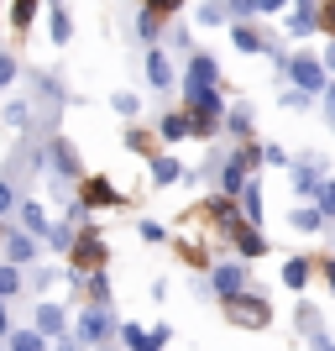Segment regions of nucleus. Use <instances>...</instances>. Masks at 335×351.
Listing matches in <instances>:
<instances>
[{
    "instance_id": "obj_42",
    "label": "nucleus",
    "mask_w": 335,
    "mask_h": 351,
    "mask_svg": "<svg viewBox=\"0 0 335 351\" xmlns=\"http://www.w3.org/2000/svg\"><path fill=\"white\" fill-rule=\"evenodd\" d=\"M325 278H330V289H335V263H325Z\"/></svg>"
},
{
    "instance_id": "obj_13",
    "label": "nucleus",
    "mask_w": 335,
    "mask_h": 351,
    "mask_svg": "<svg viewBox=\"0 0 335 351\" xmlns=\"http://www.w3.org/2000/svg\"><path fill=\"white\" fill-rule=\"evenodd\" d=\"M42 341H47L42 330H16V336H11V351H47Z\"/></svg>"
},
{
    "instance_id": "obj_9",
    "label": "nucleus",
    "mask_w": 335,
    "mask_h": 351,
    "mask_svg": "<svg viewBox=\"0 0 335 351\" xmlns=\"http://www.w3.org/2000/svg\"><path fill=\"white\" fill-rule=\"evenodd\" d=\"M5 252H11V263L21 267V263H32V257H37V241H32V236H21V231H16L11 241H5Z\"/></svg>"
},
{
    "instance_id": "obj_36",
    "label": "nucleus",
    "mask_w": 335,
    "mask_h": 351,
    "mask_svg": "<svg viewBox=\"0 0 335 351\" xmlns=\"http://www.w3.org/2000/svg\"><path fill=\"white\" fill-rule=\"evenodd\" d=\"M116 110L121 116H136V95H116Z\"/></svg>"
},
{
    "instance_id": "obj_18",
    "label": "nucleus",
    "mask_w": 335,
    "mask_h": 351,
    "mask_svg": "<svg viewBox=\"0 0 335 351\" xmlns=\"http://www.w3.org/2000/svg\"><path fill=\"white\" fill-rule=\"evenodd\" d=\"M178 173H184V168H178L173 158H158V162H152V184H173Z\"/></svg>"
},
{
    "instance_id": "obj_5",
    "label": "nucleus",
    "mask_w": 335,
    "mask_h": 351,
    "mask_svg": "<svg viewBox=\"0 0 335 351\" xmlns=\"http://www.w3.org/2000/svg\"><path fill=\"white\" fill-rule=\"evenodd\" d=\"M215 58H204V53H194L189 58V73H184V89H215Z\"/></svg>"
},
{
    "instance_id": "obj_27",
    "label": "nucleus",
    "mask_w": 335,
    "mask_h": 351,
    "mask_svg": "<svg viewBox=\"0 0 335 351\" xmlns=\"http://www.w3.org/2000/svg\"><path fill=\"white\" fill-rule=\"evenodd\" d=\"M16 289H21V273L11 263V267H0V293H16Z\"/></svg>"
},
{
    "instance_id": "obj_14",
    "label": "nucleus",
    "mask_w": 335,
    "mask_h": 351,
    "mask_svg": "<svg viewBox=\"0 0 335 351\" xmlns=\"http://www.w3.org/2000/svg\"><path fill=\"white\" fill-rule=\"evenodd\" d=\"M32 16H37V0H16V5H11V27H16V32H27V27H32Z\"/></svg>"
},
{
    "instance_id": "obj_4",
    "label": "nucleus",
    "mask_w": 335,
    "mask_h": 351,
    "mask_svg": "<svg viewBox=\"0 0 335 351\" xmlns=\"http://www.w3.org/2000/svg\"><path fill=\"white\" fill-rule=\"evenodd\" d=\"M288 69H293V79H299V89H309V95H325V89H330L325 84V69L314 58H293Z\"/></svg>"
},
{
    "instance_id": "obj_24",
    "label": "nucleus",
    "mask_w": 335,
    "mask_h": 351,
    "mask_svg": "<svg viewBox=\"0 0 335 351\" xmlns=\"http://www.w3.org/2000/svg\"><path fill=\"white\" fill-rule=\"evenodd\" d=\"M136 32H142L147 43H152V37H158V11H152V5H147V11L136 16Z\"/></svg>"
},
{
    "instance_id": "obj_7",
    "label": "nucleus",
    "mask_w": 335,
    "mask_h": 351,
    "mask_svg": "<svg viewBox=\"0 0 335 351\" xmlns=\"http://www.w3.org/2000/svg\"><path fill=\"white\" fill-rule=\"evenodd\" d=\"M241 283H247V278H241V267H231V263H220V267H215V293H220V299L241 293Z\"/></svg>"
},
{
    "instance_id": "obj_23",
    "label": "nucleus",
    "mask_w": 335,
    "mask_h": 351,
    "mask_svg": "<svg viewBox=\"0 0 335 351\" xmlns=\"http://www.w3.org/2000/svg\"><path fill=\"white\" fill-rule=\"evenodd\" d=\"M320 220L325 215H314V210H293V231H320Z\"/></svg>"
},
{
    "instance_id": "obj_10",
    "label": "nucleus",
    "mask_w": 335,
    "mask_h": 351,
    "mask_svg": "<svg viewBox=\"0 0 335 351\" xmlns=\"http://www.w3.org/2000/svg\"><path fill=\"white\" fill-rule=\"evenodd\" d=\"M37 330H42V336H63V309L42 304V309H37Z\"/></svg>"
},
{
    "instance_id": "obj_1",
    "label": "nucleus",
    "mask_w": 335,
    "mask_h": 351,
    "mask_svg": "<svg viewBox=\"0 0 335 351\" xmlns=\"http://www.w3.org/2000/svg\"><path fill=\"white\" fill-rule=\"evenodd\" d=\"M225 315H231V325L262 330V325L273 320V304H267V299H257V293H231V299H225Z\"/></svg>"
},
{
    "instance_id": "obj_3",
    "label": "nucleus",
    "mask_w": 335,
    "mask_h": 351,
    "mask_svg": "<svg viewBox=\"0 0 335 351\" xmlns=\"http://www.w3.org/2000/svg\"><path fill=\"white\" fill-rule=\"evenodd\" d=\"M69 252H73V263H79V267H100V263H105V241H100V231H84Z\"/></svg>"
},
{
    "instance_id": "obj_28",
    "label": "nucleus",
    "mask_w": 335,
    "mask_h": 351,
    "mask_svg": "<svg viewBox=\"0 0 335 351\" xmlns=\"http://www.w3.org/2000/svg\"><path fill=\"white\" fill-rule=\"evenodd\" d=\"M21 220H27L32 231H47V215H42L37 205H21Z\"/></svg>"
},
{
    "instance_id": "obj_40",
    "label": "nucleus",
    "mask_w": 335,
    "mask_h": 351,
    "mask_svg": "<svg viewBox=\"0 0 335 351\" xmlns=\"http://www.w3.org/2000/svg\"><path fill=\"white\" fill-rule=\"evenodd\" d=\"M314 351H335V346H330V336H320V325H314Z\"/></svg>"
},
{
    "instance_id": "obj_34",
    "label": "nucleus",
    "mask_w": 335,
    "mask_h": 351,
    "mask_svg": "<svg viewBox=\"0 0 335 351\" xmlns=\"http://www.w3.org/2000/svg\"><path fill=\"white\" fill-rule=\"evenodd\" d=\"M53 247H58V252L73 247V231H69V226H58V231H53Z\"/></svg>"
},
{
    "instance_id": "obj_37",
    "label": "nucleus",
    "mask_w": 335,
    "mask_h": 351,
    "mask_svg": "<svg viewBox=\"0 0 335 351\" xmlns=\"http://www.w3.org/2000/svg\"><path fill=\"white\" fill-rule=\"evenodd\" d=\"M162 341H168V325H158V330L147 336V351H162Z\"/></svg>"
},
{
    "instance_id": "obj_8",
    "label": "nucleus",
    "mask_w": 335,
    "mask_h": 351,
    "mask_svg": "<svg viewBox=\"0 0 335 351\" xmlns=\"http://www.w3.org/2000/svg\"><path fill=\"white\" fill-rule=\"evenodd\" d=\"M147 73H152V84H158V89H168V84H173V69H168V58H162L158 47L147 53Z\"/></svg>"
},
{
    "instance_id": "obj_32",
    "label": "nucleus",
    "mask_w": 335,
    "mask_h": 351,
    "mask_svg": "<svg viewBox=\"0 0 335 351\" xmlns=\"http://www.w3.org/2000/svg\"><path fill=\"white\" fill-rule=\"evenodd\" d=\"M220 5H231V16H251L257 11V0H220Z\"/></svg>"
},
{
    "instance_id": "obj_2",
    "label": "nucleus",
    "mask_w": 335,
    "mask_h": 351,
    "mask_svg": "<svg viewBox=\"0 0 335 351\" xmlns=\"http://www.w3.org/2000/svg\"><path fill=\"white\" fill-rule=\"evenodd\" d=\"M110 304H89V315L84 320H79V341H89V346H95V341H105L110 336Z\"/></svg>"
},
{
    "instance_id": "obj_22",
    "label": "nucleus",
    "mask_w": 335,
    "mask_h": 351,
    "mask_svg": "<svg viewBox=\"0 0 335 351\" xmlns=\"http://www.w3.org/2000/svg\"><path fill=\"white\" fill-rule=\"evenodd\" d=\"M231 37H236V47H241V53H262V43H257V32H251V27H236Z\"/></svg>"
},
{
    "instance_id": "obj_17",
    "label": "nucleus",
    "mask_w": 335,
    "mask_h": 351,
    "mask_svg": "<svg viewBox=\"0 0 335 351\" xmlns=\"http://www.w3.org/2000/svg\"><path fill=\"white\" fill-rule=\"evenodd\" d=\"M69 37H73V21H69V11H63V5H53V43H69Z\"/></svg>"
},
{
    "instance_id": "obj_19",
    "label": "nucleus",
    "mask_w": 335,
    "mask_h": 351,
    "mask_svg": "<svg viewBox=\"0 0 335 351\" xmlns=\"http://www.w3.org/2000/svg\"><path fill=\"white\" fill-rule=\"evenodd\" d=\"M231 236H236V247L247 252V257H262V252H267V247H262V236H257V231H231Z\"/></svg>"
},
{
    "instance_id": "obj_16",
    "label": "nucleus",
    "mask_w": 335,
    "mask_h": 351,
    "mask_svg": "<svg viewBox=\"0 0 335 351\" xmlns=\"http://www.w3.org/2000/svg\"><path fill=\"white\" fill-rule=\"evenodd\" d=\"M162 136H168V142H184V136H194L189 116H168V121H162Z\"/></svg>"
},
{
    "instance_id": "obj_31",
    "label": "nucleus",
    "mask_w": 335,
    "mask_h": 351,
    "mask_svg": "<svg viewBox=\"0 0 335 351\" xmlns=\"http://www.w3.org/2000/svg\"><path fill=\"white\" fill-rule=\"evenodd\" d=\"M11 79H16V58H11V53H0V89L11 84Z\"/></svg>"
},
{
    "instance_id": "obj_38",
    "label": "nucleus",
    "mask_w": 335,
    "mask_h": 351,
    "mask_svg": "<svg viewBox=\"0 0 335 351\" xmlns=\"http://www.w3.org/2000/svg\"><path fill=\"white\" fill-rule=\"evenodd\" d=\"M320 27L335 32V0H325V11H320Z\"/></svg>"
},
{
    "instance_id": "obj_33",
    "label": "nucleus",
    "mask_w": 335,
    "mask_h": 351,
    "mask_svg": "<svg viewBox=\"0 0 335 351\" xmlns=\"http://www.w3.org/2000/svg\"><path fill=\"white\" fill-rule=\"evenodd\" d=\"M247 126H251L247 110H231V132H236V136H247Z\"/></svg>"
},
{
    "instance_id": "obj_41",
    "label": "nucleus",
    "mask_w": 335,
    "mask_h": 351,
    "mask_svg": "<svg viewBox=\"0 0 335 351\" xmlns=\"http://www.w3.org/2000/svg\"><path fill=\"white\" fill-rule=\"evenodd\" d=\"M5 210H11V189H5V184H0V215H5Z\"/></svg>"
},
{
    "instance_id": "obj_30",
    "label": "nucleus",
    "mask_w": 335,
    "mask_h": 351,
    "mask_svg": "<svg viewBox=\"0 0 335 351\" xmlns=\"http://www.w3.org/2000/svg\"><path fill=\"white\" fill-rule=\"evenodd\" d=\"M89 293H95V304H110V278H105V273H100V278L89 283Z\"/></svg>"
},
{
    "instance_id": "obj_39",
    "label": "nucleus",
    "mask_w": 335,
    "mask_h": 351,
    "mask_svg": "<svg viewBox=\"0 0 335 351\" xmlns=\"http://www.w3.org/2000/svg\"><path fill=\"white\" fill-rule=\"evenodd\" d=\"M283 5H288V0H257V11H267V16H273V11H283Z\"/></svg>"
},
{
    "instance_id": "obj_12",
    "label": "nucleus",
    "mask_w": 335,
    "mask_h": 351,
    "mask_svg": "<svg viewBox=\"0 0 335 351\" xmlns=\"http://www.w3.org/2000/svg\"><path fill=\"white\" fill-rule=\"evenodd\" d=\"M283 283H288V289H304V283H309V257H293V263H283Z\"/></svg>"
},
{
    "instance_id": "obj_43",
    "label": "nucleus",
    "mask_w": 335,
    "mask_h": 351,
    "mask_svg": "<svg viewBox=\"0 0 335 351\" xmlns=\"http://www.w3.org/2000/svg\"><path fill=\"white\" fill-rule=\"evenodd\" d=\"M325 63H330V69H335V47H330V53H325Z\"/></svg>"
},
{
    "instance_id": "obj_44",
    "label": "nucleus",
    "mask_w": 335,
    "mask_h": 351,
    "mask_svg": "<svg viewBox=\"0 0 335 351\" xmlns=\"http://www.w3.org/2000/svg\"><path fill=\"white\" fill-rule=\"evenodd\" d=\"M0 330H5V309H0Z\"/></svg>"
},
{
    "instance_id": "obj_21",
    "label": "nucleus",
    "mask_w": 335,
    "mask_h": 351,
    "mask_svg": "<svg viewBox=\"0 0 335 351\" xmlns=\"http://www.w3.org/2000/svg\"><path fill=\"white\" fill-rule=\"evenodd\" d=\"M121 341H126V351H147V330L142 325H121Z\"/></svg>"
},
{
    "instance_id": "obj_6",
    "label": "nucleus",
    "mask_w": 335,
    "mask_h": 351,
    "mask_svg": "<svg viewBox=\"0 0 335 351\" xmlns=\"http://www.w3.org/2000/svg\"><path fill=\"white\" fill-rule=\"evenodd\" d=\"M247 162H251V152H241V158H231L225 168H220V189H225V194H241V178H247Z\"/></svg>"
},
{
    "instance_id": "obj_20",
    "label": "nucleus",
    "mask_w": 335,
    "mask_h": 351,
    "mask_svg": "<svg viewBox=\"0 0 335 351\" xmlns=\"http://www.w3.org/2000/svg\"><path fill=\"white\" fill-rule=\"evenodd\" d=\"M314 168H320V162H314ZM314 168H299V173H293V189H299V194H314V189H320V173H314Z\"/></svg>"
},
{
    "instance_id": "obj_35",
    "label": "nucleus",
    "mask_w": 335,
    "mask_h": 351,
    "mask_svg": "<svg viewBox=\"0 0 335 351\" xmlns=\"http://www.w3.org/2000/svg\"><path fill=\"white\" fill-rule=\"evenodd\" d=\"M147 5H152V11H158V16H173L178 5H184V0H147Z\"/></svg>"
},
{
    "instance_id": "obj_25",
    "label": "nucleus",
    "mask_w": 335,
    "mask_h": 351,
    "mask_svg": "<svg viewBox=\"0 0 335 351\" xmlns=\"http://www.w3.org/2000/svg\"><path fill=\"white\" fill-rule=\"evenodd\" d=\"M241 205H247V220H262V189L251 184V189H247V199H241Z\"/></svg>"
},
{
    "instance_id": "obj_29",
    "label": "nucleus",
    "mask_w": 335,
    "mask_h": 351,
    "mask_svg": "<svg viewBox=\"0 0 335 351\" xmlns=\"http://www.w3.org/2000/svg\"><path fill=\"white\" fill-rule=\"evenodd\" d=\"M27 121H32L27 105H5V126H27Z\"/></svg>"
},
{
    "instance_id": "obj_26",
    "label": "nucleus",
    "mask_w": 335,
    "mask_h": 351,
    "mask_svg": "<svg viewBox=\"0 0 335 351\" xmlns=\"http://www.w3.org/2000/svg\"><path fill=\"white\" fill-rule=\"evenodd\" d=\"M314 194H320V215H335V184L320 178V189H314Z\"/></svg>"
},
{
    "instance_id": "obj_11",
    "label": "nucleus",
    "mask_w": 335,
    "mask_h": 351,
    "mask_svg": "<svg viewBox=\"0 0 335 351\" xmlns=\"http://www.w3.org/2000/svg\"><path fill=\"white\" fill-rule=\"evenodd\" d=\"M84 199H89V205H116L121 194L110 189V184H105V178H89V184H84Z\"/></svg>"
},
{
    "instance_id": "obj_15",
    "label": "nucleus",
    "mask_w": 335,
    "mask_h": 351,
    "mask_svg": "<svg viewBox=\"0 0 335 351\" xmlns=\"http://www.w3.org/2000/svg\"><path fill=\"white\" fill-rule=\"evenodd\" d=\"M314 27H320V11H293L288 16V32H293V37H304V32H314Z\"/></svg>"
}]
</instances>
